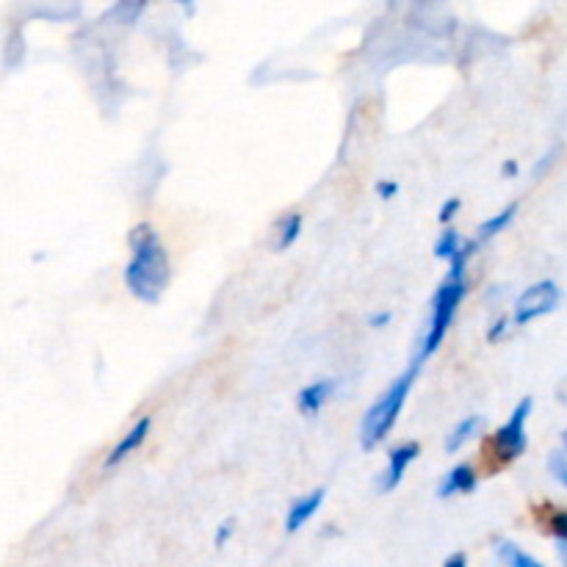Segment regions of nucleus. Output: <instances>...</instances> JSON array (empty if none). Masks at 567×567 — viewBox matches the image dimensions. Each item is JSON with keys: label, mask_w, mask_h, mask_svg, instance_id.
Masks as SVG:
<instances>
[{"label": "nucleus", "mask_w": 567, "mask_h": 567, "mask_svg": "<svg viewBox=\"0 0 567 567\" xmlns=\"http://www.w3.org/2000/svg\"><path fill=\"white\" fill-rule=\"evenodd\" d=\"M377 194L379 200H393V197L399 194V183H396V180H379Z\"/></svg>", "instance_id": "6ab92c4d"}, {"label": "nucleus", "mask_w": 567, "mask_h": 567, "mask_svg": "<svg viewBox=\"0 0 567 567\" xmlns=\"http://www.w3.org/2000/svg\"><path fill=\"white\" fill-rule=\"evenodd\" d=\"M559 302H562V288H559L554 280H540V283L529 285V288L518 296L515 310H512V321H515L518 327L532 324V321L554 313Z\"/></svg>", "instance_id": "39448f33"}, {"label": "nucleus", "mask_w": 567, "mask_h": 567, "mask_svg": "<svg viewBox=\"0 0 567 567\" xmlns=\"http://www.w3.org/2000/svg\"><path fill=\"white\" fill-rule=\"evenodd\" d=\"M415 374H418V366L413 363L404 374H399V377L390 382L377 402L368 407V413L363 415V424H360V443H363L366 451H371L377 443H382L390 435V429L396 426V418L402 415L407 396L413 390Z\"/></svg>", "instance_id": "f03ea898"}, {"label": "nucleus", "mask_w": 567, "mask_h": 567, "mask_svg": "<svg viewBox=\"0 0 567 567\" xmlns=\"http://www.w3.org/2000/svg\"><path fill=\"white\" fill-rule=\"evenodd\" d=\"M324 498H327V490H324V487H316V490H310V493H305L302 498H296L291 509L285 512V532L296 534L302 526H308V520L319 512Z\"/></svg>", "instance_id": "1a4fd4ad"}, {"label": "nucleus", "mask_w": 567, "mask_h": 567, "mask_svg": "<svg viewBox=\"0 0 567 567\" xmlns=\"http://www.w3.org/2000/svg\"><path fill=\"white\" fill-rule=\"evenodd\" d=\"M509 327V321L507 319H498L496 324H493V327H490V332H487V341H493L496 343L498 338H501V335H504V330H507Z\"/></svg>", "instance_id": "412c9836"}, {"label": "nucleus", "mask_w": 567, "mask_h": 567, "mask_svg": "<svg viewBox=\"0 0 567 567\" xmlns=\"http://www.w3.org/2000/svg\"><path fill=\"white\" fill-rule=\"evenodd\" d=\"M150 432H153V418H150V415H142V418H139V421L130 426L128 432H125V435L119 438V443H114V449L108 451V457H106V462H103V468H106V471H114V468H119V465L128 460L133 451L142 449V443L150 438Z\"/></svg>", "instance_id": "423d86ee"}, {"label": "nucleus", "mask_w": 567, "mask_h": 567, "mask_svg": "<svg viewBox=\"0 0 567 567\" xmlns=\"http://www.w3.org/2000/svg\"><path fill=\"white\" fill-rule=\"evenodd\" d=\"M443 567H468V556L465 554H451L446 562H443Z\"/></svg>", "instance_id": "4be33fe9"}, {"label": "nucleus", "mask_w": 567, "mask_h": 567, "mask_svg": "<svg viewBox=\"0 0 567 567\" xmlns=\"http://www.w3.org/2000/svg\"><path fill=\"white\" fill-rule=\"evenodd\" d=\"M559 440H562V446H565V454H567V429L562 432V438H559Z\"/></svg>", "instance_id": "a878e982"}, {"label": "nucleus", "mask_w": 567, "mask_h": 567, "mask_svg": "<svg viewBox=\"0 0 567 567\" xmlns=\"http://www.w3.org/2000/svg\"><path fill=\"white\" fill-rule=\"evenodd\" d=\"M460 208H462V200H457V197L446 200V205H443V208H440V213H438L440 225L451 227V222H454V216L460 213Z\"/></svg>", "instance_id": "a211bd4d"}, {"label": "nucleus", "mask_w": 567, "mask_h": 567, "mask_svg": "<svg viewBox=\"0 0 567 567\" xmlns=\"http://www.w3.org/2000/svg\"><path fill=\"white\" fill-rule=\"evenodd\" d=\"M388 321H390L388 310H385V313H379V316H368V324H371V327H385Z\"/></svg>", "instance_id": "5701e85b"}, {"label": "nucleus", "mask_w": 567, "mask_h": 567, "mask_svg": "<svg viewBox=\"0 0 567 567\" xmlns=\"http://www.w3.org/2000/svg\"><path fill=\"white\" fill-rule=\"evenodd\" d=\"M515 213H518V205L512 202V205H507L504 211H498L496 216H490L485 225L476 230V238H473V241H476L479 247H482V244H487V241H493V238H496L501 230H507L509 222L515 219Z\"/></svg>", "instance_id": "9b49d317"}, {"label": "nucleus", "mask_w": 567, "mask_h": 567, "mask_svg": "<svg viewBox=\"0 0 567 567\" xmlns=\"http://www.w3.org/2000/svg\"><path fill=\"white\" fill-rule=\"evenodd\" d=\"M479 426H482V415H468V418H462L460 424L449 432V438H446V451H449V454L460 451L462 446L479 432Z\"/></svg>", "instance_id": "ddd939ff"}, {"label": "nucleus", "mask_w": 567, "mask_h": 567, "mask_svg": "<svg viewBox=\"0 0 567 567\" xmlns=\"http://www.w3.org/2000/svg\"><path fill=\"white\" fill-rule=\"evenodd\" d=\"M507 172H509V175H515V172H518V166L509 161V164H504V175H507Z\"/></svg>", "instance_id": "393cba45"}, {"label": "nucleus", "mask_w": 567, "mask_h": 567, "mask_svg": "<svg viewBox=\"0 0 567 567\" xmlns=\"http://www.w3.org/2000/svg\"><path fill=\"white\" fill-rule=\"evenodd\" d=\"M302 236V213H288L277 222V236H274V249L283 252V249L294 247L296 238Z\"/></svg>", "instance_id": "f8f14e48"}, {"label": "nucleus", "mask_w": 567, "mask_h": 567, "mask_svg": "<svg viewBox=\"0 0 567 567\" xmlns=\"http://www.w3.org/2000/svg\"><path fill=\"white\" fill-rule=\"evenodd\" d=\"M418 454H421V446H418L415 440H407V443H402V446H396V449L390 451L388 465H385V471L379 476V490H382V493H390V490H396V487L402 485L404 473L418 460Z\"/></svg>", "instance_id": "0eeeda50"}, {"label": "nucleus", "mask_w": 567, "mask_h": 567, "mask_svg": "<svg viewBox=\"0 0 567 567\" xmlns=\"http://www.w3.org/2000/svg\"><path fill=\"white\" fill-rule=\"evenodd\" d=\"M548 468H551V473H554L556 479L567 487V454L565 451H556V454H551Z\"/></svg>", "instance_id": "dca6fc26"}, {"label": "nucleus", "mask_w": 567, "mask_h": 567, "mask_svg": "<svg viewBox=\"0 0 567 567\" xmlns=\"http://www.w3.org/2000/svg\"><path fill=\"white\" fill-rule=\"evenodd\" d=\"M230 537H233V520H225V523L216 529V540H213V543H216V548H225Z\"/></svg>", "instance_id": "aec40b11"}, {"label": "nucleus", "mask_w": 567, "mask_h": 567, "mask_svg": "<svg viewBox=\"0 0 567 567\" xmlns=\"http://www.w3.org/2000/svg\"><path fill=\"white\" fill-rule=\"evenodd\" d=\"M130 260L125 266V285L139 302L155 305L172 280V260L164 241L150 225H139L128 236Z\"/></svg>", "instance_id": "f257e3e1"}, {"label": "nucleus", "mask_w": 567, "mask_h": 567, "mask_svg": "<svg viewBox=\"0 0 567 567\" xmlns=\"http://www.w3.org/2000/svg\"><path fill=\"white\" fill-rule=\"evenodd\" d=\"M498 556L507 562V567H545L543 562H537L534 556L520 551L515 543H498Z\"/></svg>", "instance_id": "2eb2a0df"}, {"label": "nucleus", "mask_w": 567, "mask_h": 567, "mask_svg": "<svg viewBox=\"0 0 567 567\" xmlns=\"http://www.w3.org/2000/svg\"><path fill=\"white\" fill-rule=\"evenodd\" d=\"M338 390V379H316L296 393V410L302 415H319Z\"/></svg>", "instance_id": "6e6552de"}, {"label": "nucleus", "mask_w": 567, "mask_h": 567, "mask_svg": "<svg viewBox=\"0 0 567 567\" xmlns=\"http://www.w3.org/2000/svg\"><path fill=\"white\" fill-rule=\"evenodd\" d=\"M534 410V399L526 396L520 399L518 407L512 410L509 421L504 426H498L496 435L490 440V457L496 465H509L518 457H523V451L529 446V435H526V421Z\"/></svg>", "instance_id": "20e7f679"}, {"label": "nucleus", "mask_w": 567, "mask_h": 567, "mask_svg": "<svg viewBox=\"0 0 567 567\" xmlns=\"http://www.w3.org/2000/svg\"><path fill=\"white\" fill-rule=\"evenodd\" d=\"M479 487V473L473 468L471 462H460V465H454L446 476H443V482L438 487V496L440 498H451V496H460V493H473Z\"/></svg>", "instance_id": "9d476101"}, {"label": "nucleus", "mask_w": 567, "mask_h": 567, "mask_svg": "<svg viewBox=\"0 0 567 567\" xmlns=\"http://www.w3.org/2000/svg\"><path fill=\"white\" fill-rule=\"evenodd\" d=\"M465 294H468V277L465 274H446V280L440 283L438 294L432 299V316H429V327H426L424 338H421V349H418V357H415V366H421L426 357H432L438 352Z\"/></svg>", "instance_id": "7ed1b4c3"}, {"label": "nucleus", "mask_w": 567, "mask_h": 567, "mask_svg": "<svg viewBox=\"0 0 567 567\" xmlns=\"http://www.w3.org/2000/svg\"><path fill=\"white\" fill-rule=\"evenodd\" d=\"M548 526H551V532L559 537V543H567V509H559L551 515L548 520Z\"/></svg>", "instance_id": "f3484780"}, {"label": "nucleus", "mask_w": 567, "mask_h": 567, "mask_svg": "<svg viewBox=\"0 0 567 567\" xmlns=\"http://www.w3.org/2000/svg\"><path fill=\"white\" fill-rule=\"evenodd\" d=\"M556 551H559V559H562V565L567 567V543L556 545Z\"/></svg>", "instance_id": "b1692460"}, {"label": "nucleus", "mask_w": 567, "mask_h": 567, "mask_svg": "<svg viewBox=\"0 0 567 567\" xmlns=\"http://www.w3.org/2000/svg\"><path fill=\"white\" fill-rule=\"evenodd\" d=\"M462 236L454 230V227H446L443 233H440V238L435 241V258H440V260H449L451 263V258L457 255L462 249Z\"/></svg>", "instance_id": "4468645a"}]
</instances>
